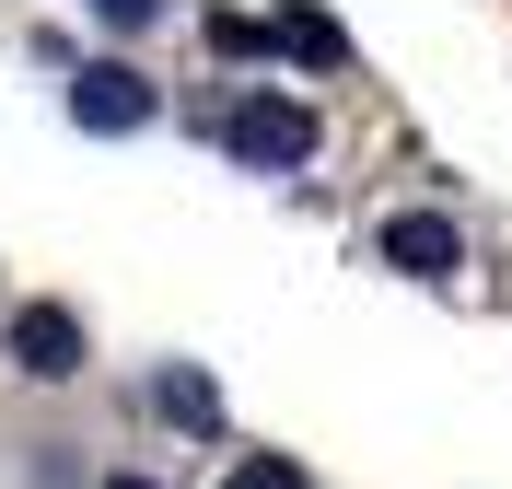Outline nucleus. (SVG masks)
I'll use <instances>...</instances> for the list:
<instances>
[{
    "label": "nucleus",
    "instance_id": "obj_6",
    "mask_svg": "<svg viewBox=\"0 0 512 489\" xmlns=\"http://www.w3.org/2000/svg\"><path fill=\"white\" fill-rule=\"evenodd\" d=\"M163 420H187V431H210V420H222V396L198 385V373H163Z\"/></svg>",
    "mask_w": 512,
    "mask_h": 489
},
{
    "label": "nucleus",
    "instance_id": "obj_3",
    "mask_svg": "<svg viewBox=\"0 0 512 489\" xmlns=\"http://www.w3.org/2000/svg\"><path fill=\"white\" fill-rule=\"evenodd\" d=\"M152 82H140V70H128V59H94V70H82V82H70V117H82V129H94V140H128V129H152Z\"/></svg>",
    "mask_w": 512,
    "mask_h": 489
},
{
    "label": "nucleus",
    "instance_id": "obj_7",
    "mask_svg": "<svg viewBox=\"0 0 512 489\" xmlns=\"http://www.w3.org/2000/svg\"><path fill=\"white\" fill-rule=\"evenodd\" d=\"M233 489H303V466H280V455H256V466H233Z\"/></svg>",
    "mask_w": 512,
    "mask_h": 489
},
{
    "label": "nucleus",
    "instance_id": "obj_1",
    "mask_svg": "<svg viewBox=\"0 0 512 489\" xmlns=\"http://www.w3.org/2000/svg\"><path fill=\"white\" fill-rule=\"evenodd\" d=\"M222 152L256 163V175H291V163H315V105H291V94H245L222 117Z\"/></svg>",
    "mask_w": 512,
    "mask_h": 489
},
{
    "label": "nucleus",
    "instance_id": "obj_8",
    "mask_svg": "<svg viewBox=\"0 0 512 489\" xmlns=\"http://www.w3.org/2000/svg\"><path fill=\"white\" fill-rule=\"evenodd\" d=\"M94 12H105V24H117V35H128V24H152L163 0H94Z\"/></svg>",
    "mask_w": 512,
    "mask_h": 489
},
{
    "label": "nucleus",
    "instance_id": "obj_5",
    "mask_svg": "<svg viewBox=\"0 0 512 489\" xmlns=\"http://www.w3.org/2000/svg\"><path fill=\"white\" fill-rule=\"evenodd\" d=\"M268 47H291V59H315V70H338V59H350V35L326 24V12H280V24H268Z\"/></svg>",
    "mask_w": 512,
    "mask_h": 489
},
{
    "label": "nucleus",
    "instance_id": "obj_2",
    "mask_svg": "<svg viewBox=\"0 0 512 489\" xmlns=\"http://www.w3.org/2000/svg\"><path fill=\"white\" fill-rule=\"evenodd\" d=\"M82 350H94V338H82V315H70V303H24V315H12V338H0V361H12L24 385H70V373H82Z\"/></svg>",
    "mask_w": 512,
    "mask_h": 489
},
{
    "label": "nucleus",
    "instance_id": "obj_4",
    "mask_svg": "<svg viewBox=\"0 0 512 489\" xmlns=\"http://www.w3.org/2000/svg\"><path fill=\"white\" fill-rule=\"evenodd\" d=\"M384 268H408V280H454L466 268V233H454V210H396V222L373 233Z\"/></svg>",
    "mask_w": 512,
    "mask_h": 489
}]
</instances>
